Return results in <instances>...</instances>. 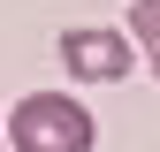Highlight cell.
Returning a JSON list of instances; mask_svg holds the SVG:
<instances>
[{
	"mask_svg": "<svg viewBox=\"0 0 160 152\" xmlns=\"http://www.w3.org/2000/svg\"><path fill=\"white\" fill-rule=\"evenodd\" d=\"M130 31L145 38V61H152V76H160V0H130Z\"/></svg>",
	"mask_w": 160,
	"mask_h": 152,
	"instance_id": "3",
	"label": "cell"
},
{
	"mask_svg": "<svg viewBox=\"0 0 160 152\" xmlns=\"http://www.w3.org/2000/svg\"><path fill=\"white\" fill-rule=\"evenodd\" d=\"M130 38L122 31H99V23H76V31H61V69L76 76V84H122L130 76Z\"/></svg>",
	"mask_w": 160,
	"mask_h": 152,
	"instance_id": "2",
	"label": "cell"
},
{
	"mask_svg": "<svg viewBox=\"0 0 160 152\" xmlns=\"http://www.w3.org/2000/svg\"><path fill=\"white\" fill-rule=\"evenodd\" d=\"M0 137H8V114H0Z\"/></svg>",
	"mask_w": 160,
	"mask_h": 152,
	"instance_id": "4",
	"label": "cell"
},
{
	"mask_svg": "<svg viewBox=\"0 0 160 152\" xmlns=\"http://www.w3.org/2000/svg\"><path fill=\"white\" fill-rule=\"evenodd\" d=\"M8 145L15 152H92L99 122L69 91H31V99H15V114H8Z\"/></svg>",
	"mask_w": 160,
	"mask_h": 152,
	"instance_id": "1",
	"label": "cell"
}]
</instances>
